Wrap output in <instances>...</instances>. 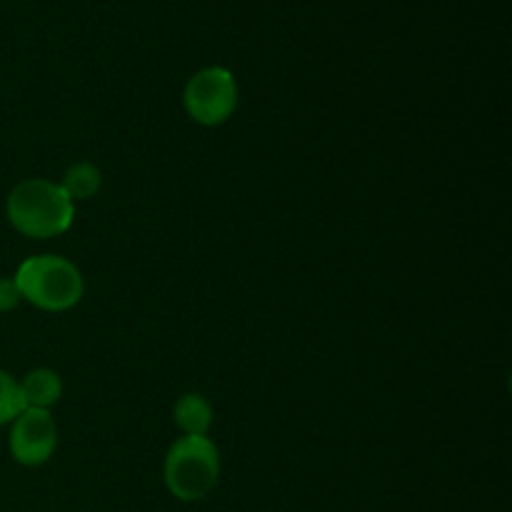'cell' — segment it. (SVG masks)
I'll return each instance as SVG.
<instances>
[{"instance_id":"cell-1","label":"cell","mask_w":512,"mask_h":512,"mask_svg":"<svg viewBox=\"0 0 512 512\" xmlns=\"http://www.w3.org/2000/svg\"><path fill=\"white\" fill-rule=\"evenodd\" d=\"M10 225L28 238H55L75 220V203L58 183L30 178L15 185L5 203Z\"/></svg>"},{"instance_id":"cell-2","label":"cell","mask_w":512,"mask_h":512,"mask_svg":"<svg viewBox=\"0 0 512 512\" xmlns=\"http://www.w3.org/2000/svg\"><path fill=\"white\" fill-rule=\"evenodd\" d=\"M20 298L48 313H63L83 298V275L60 255H33L15 273Z\"/></svg>"},{"instance_id":"cell-3","label":"cell","mask_w":512,"mask_h":512,"mask_svg":"<svg viewBox=\"0 0 512 512\" xmlns=\"http://www.w3.org/2000/svg\"><path fill=\"white\" fill-rule=\"evenodd\" d=\"M165 485L178 500H203L220 475L218 448L208 435H183L165 455Z\"/></svg>"},{"instance_id":"cell-4","label":"cell","mask_w":512,"mask_h":512,"mask_svg":"<svg viewBox=\"0 0 512 512\" xmlns=\"http://www.w3.org/2000/svg\"><path fill=\"white\" fill-rule=\"evenodd\" d=\"M185 113L200 125L225 123L238 108V83L225 68H203L188 80L183 90Z\"/></svg>"},{"instance_id":"cell-5","label":"cell","mask_w":512,"mask_h":512,"mask_svg":"<svg viewBox=\"0 0 512 512\" xmlns=\"http://www.w3.org/2000/svg\"><path fill=\"white\" fill-rule=\"evenodd\" d=\"M58 445V428L48 410L25 408L13 420L10 430V453L25 468H38L48 463Z\"/></svg>"},{"instance_id":"cell-6","label":"cell","mask_w":512,"mask_h":512,"mask_svg":"<svg viewBox=\"0 0 512 512\" xmlns=\"http://www.w3.org/2000/svg\"><path fill=\"white\" fill-rule=\"evenodd\" d=\"M20 395H23L25 408H38L48 410L63 395V383H60L58 373L48 368L30 370L23 380H20Z\"/></svg>"},{"instance_id":"cell-7","label":"cell","mask_w":512,"mask_h":512,"mask_svg":"<svg viewBox=\"0 0 512 512\" xmlns=\"http://www.w3.org/2000/svg\"><path fill=\"white\" fill-rule=\"evenodd\" d=\"M173 418L185 435H208L213 425V408L200 393H185L175 403Z\"/></svg>"},{"instance_id":"cell-8","label":"cell","mask_w":512,"mask_h":512,"mask_svg":"<svg viewBox=\"0 0 512 512\" xmlns=\"http://www.w3.org/2000/svg\"><path fill=\"white\" fill-rule=\"evenodd\" d=\"M70 200H88L98 195L103 185V173L93 163H75L63 173V183H58Z\"/></svg>"},{"instance_id":"cell-9","label":"cell","mask_w":512,"mask_h":512,"mask_svg":"<svg viewBox=\"0 0 512 512\" xmlns=\"http://www.w3.org/2000/svg\"><path fill=\"white\" fill-rule=\"evenodd\" d=\"M25 410L23 395H20L18 380L10 378L8 373L0 370V425L13 423Z\"/></svg>"},{"instance_id":"cell-10","label":"cell","mask_w":512,"mask_h":512,"mask_svg":"<svg viewBox=\"0 0 512 512\" xmlns=\"http://www.w3.org/2000/svg\"><path fill=\"white\" fill-rule=\"evenodd\" d=\"M20 300L23 298H20L15 280L0 278V313H8V310L18 308Z\"/></svg>"}]
</instances>
